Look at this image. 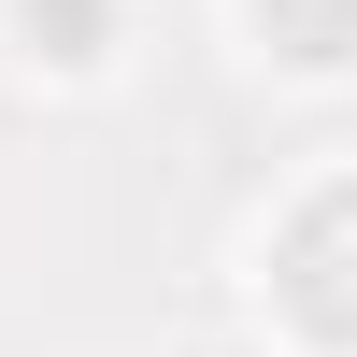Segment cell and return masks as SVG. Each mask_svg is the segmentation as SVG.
I'll list each match as a JSON object with an SVG mask.
<instances>
[{"label":"cell","mask_w":357,"mask_h":357,"mask_svg":"<svg viewBox=\"0 0 357 357\" xmlns=\"http://www.w3.org/2000/svg\"><path fill=\"white\" fill-rule=\"evenodd\" d=\"M272 301L301 314V329L357 343V186H329V200H301V215H286V243H272Z\"/></svg>","instance_id":"obj_1"},{"label":"cell","mask_w":357,"mask_h":357,"mask_svg":"<svg viewBox=\"0 0 357 357\" xmlns=\"http://www.w3.org/2000/svg\"><path fill=\"white\" fill-rule=\"evenodd\" d=\"M15 29H29V57H57V72H86V57L114 43V0H15Z\"/></svg>","instance_id":"obj_2"},{"label":"cell","mask_w":357,"mask_h":357,"mask_svg":"<svg viewBox=\"0 0 357 357\" xmlns=\"http://www.w3.org/2000/svg\"><path fill=\"white\" fill-rule=\"evenodd\" d=\"M257 29L286 57H357V0H257Z\"/></svg>","instance_id":"obj_3"}]
</instances>
